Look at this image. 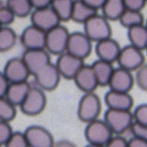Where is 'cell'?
<instances>
[{
  "label": "cell",
  "mask_w": 147,
  "mask_h": 147,
  "mask_svg": "<svg viewBox=\"0 0 147 147\" xmlns=\"http://www.w3.org/2000/svg\"><path fill=\"white\" fill-rule=\"evenodd\" d=\"M83 25L84 32L93 42H98L110 38L112 35L110 21L102 14H98V12L88 19Z\"/></svg>",
  "instance_id": "cell-1"
},
{
  "label": "cell",
  "mask_w": 147,
  "mask_h": 147,
  "mask_svg": "<svg viewBox=\"0 0 147 147\" xmlns=\"http://www.w3.org/2000/svg\"><path fill=\"white\" fill-rule=\"evenodd\" d=\"M104 121L108 124L114 135H122L130 131L134 124L133 113L131 110H114L108 109L104 115Z\"/></svg>",
  "instance_id": "cell-2"
},
{
  "label": "cell",
  "mask_w": 147,
  "mask_h": 147,
  "mask_svg": "<svg viewBox=\"0 0 147 147\" xmlns=\"http://www.w3.org/2000/svg\"><path fill=\"white\" fill-rule=\"evenodd\" d=\"M102 110V104L98 95L92 93H85L80 99L78 105V117L84 123H90L99 119V115Z\"/></svg>",
  "instance_id": "cell-3"
},
{
  "label": "cell",
  "mask_w": 147,
  "mask_h": 147,
  "mask_svg": "<svg viewBox=\"0 0 147 147\" xmlns=\"http://www.w3.org/2000/svg\"><path fill=\"white\" fill-rule=\"evenodd\" d=\"M47 106L45 92L36 86H31L24 101L19 106L21 112L26 116H37L41 114Z\"/></svg>",
  "instance_id": "cell-4"
},
{
  "label": "cell",
  "mask_w": 147,
  "mask_h": 147,
  "mask_svg": "<svg viewBox=\"0 0 147 147\" xmlns=\"http://www.w3.org/2000/svg\"><path fill=\"white\" fill-rule=\"evenodd\" d=\"M69 32L67 28L63 25L59 24L55 28L51 29L47 32L45 38V49L51 55H61L67 51V41H69Z\"/></svg>",
  "instance_id": "cell-5"
},
{
  "label": "cell",
  "mask_w": 147,
  "mask_h": 147,
  "mask_svg": "<svg viewBox=\"0 0 147 147\" xmlns=\"http://www.w3.org/2000/svg\"><path fill=\"white\" fill-rule=\"evenodd\" d=\"M114 136L112 130L104 120L96 119L90 123H87L85 128V137L88 143L105 146Z\"/></svg>",
  "instance_id": "cell-6"
},
{
  "label": "cell",
  "mask_w": 147,
  "mask_h": 147,
  "mask_svg": "<svg viewBox=\"0 0 147 147\" xmlns=\"http://www.w3.org/2000/svg\"><path fill=\"white\" fill-rule=\"evenodd\" d=\"M143 51H144L132 45L122 47L117 59L119 67L130 71H136L141 65L145 63V55Z\"/></svg>",
  "instance_id": "cell-7"
},
{
  "label": "cell",
  "mask_w": 147,
  "mask_h": 147,
  "mask_svg": "<svg viewBox=\"0 0 147 147\" xmlns=\"http://www.w3.org/2000/svg\"><path fill=\"white\" fill-rule=\"evenodd\" d=\"M35 86L45 92H51L57 88L61 82V74L55 63H49L41 69H39L34 76Z\"/></svg>",
  "instance_id": "cell-8"
},
{
  "label": "cell",
  "mask_w": 147,
  "mask_h": 147,
  "mask_svg": "<svg viewBox=\"0 0 147 147\" xmlns=\"http://www.w3.org/2000/svg\"><path fill=\"white\" fill-rule=\"evenodd\" d=\"M93 49V41L84 31H75L69 33L67 53L85 59L91 55Z\"/></svg>",
  "instance_id": "cell-9"
},
{
  "label": "cell",
  "mask_w": 147,
  "mask_h": 147,
  "mask_svg": "<svg viewBox=\"0 0 147 147\" xmlns=\"http://www.w3.org/2000/svg\"><path fill=\"white\" fill-rule=\"evenodd\" d=\"M30 21L31 24L38 27L45 32L55 28L61 22L55 10L51 8V6L33 9L30 14Z\"/></svg>",
  "instance_id": "cell-10"
},
{
  "label": "cell",
  "mask_w": 147,
  "mask_h": 147,
  "mask_svg": "<svg viewBox=\"0 0 147 147\" xmlns=\"http://www.w3.org/2000/svg\"><path fill=\"white\" fill-rule=\"evenodd\" d=\"M29 147H53L55 139L49 129L39 125H31L24 131Z\"/></svg>",
  "instance_id": "cell-11"
},
{
  "label": "cell",
  "mask_w": 147,
  "mask_h": 147,
  "mask_svg": "<svg viewBox=\"0 0 147 147\" xmlns=\"http://www.w3.org/2000/svg\"><path fill=\"white\" fill-rule=\"evenodd\" d=\"M21 59L26 65L30 75L34 76L35 74L43 67L51 63V53L45 49H24Z\"/></svg>",
  "instance_id": "cell-12"
},
{
  "label": "cell",
  "mask_w": 147,
  "mask_h": 147,
  "mask_svg": "<svg viewBox=\"0 0 147 147\" xmlns=\"http://www.w3.org/2000/svg\"><path fill=\"white\" fill-rule=\"evenodd\" d=\"M84 65V59L75 57L67 51L59 55L55 63L61 78L67 80H73Z\"/></svg>",
  "instance_id": "cell-13"
},
{
  "label": "cell",
  "mask_w": 147,
  "mask_h": 147,
  "mask_svg": "<svg viewBox=\"0 0 147 147\" xmlns=\"http://www.w3.org/2000/svg\"><path fill=\"white\" fill-rule=\"evenodd\" d=\"M2 71L9 83L26 82L29 76H31L21 57H13L7 61Z\"/></svg>",
  "instance_id": "cell-14"
},
{
  "label": "cell",
  "mask_w": 147,
  "mask_h": 147,
  "mask_svg": "<svg viewBox=\"0 0 147 147\" xmlns=\"http://www.w3.org/2000/svg\"><path fill=\"white\" fill-rule=\"evenodd\" d=\"M45 38L47 32L31 24L21 32L20 42L25 49H45Z\"/></svg>",
  "instance_id": "cell-15"
},
{
  "label": "cell",
  "mask_w": 147,
  "mask_h": 147,
  "mask_svg": "<svg viewBox=\"0 0 147 147\" xmlns=\"http://www.w3.org/2000/svg\"><path fill=\"white\" fill-rule=\"evenodd\" d=\"M135 78L132 75V71L118 67H115L108 87L112 91L129 93L133 88Z\"/></svg>",
  "instance_id": "cell-16"
},
{
  "label": "cell",
  "mask_w": 147,
  "mask_h": 147,
  "mask_svg": "<svg viewBox=\"0 0 147 147\" xmlns=\"http://www.w3.org/2000/svg\"><path fill=\"white\" fill-rule=\"evenodd\" d=\"M121 49L122 47H120L118 41L113 39L112 37H110V38L96 42L95 51H96L98 59H102V61L114 63H117Z\"/></svg>",
  "instance_id": "cell-17"
},
{
  "label": "cell",
  "mask_w": 147,
  "mask_h": 147,
  "mask_svg": "<svg viewBox=\"0 0 147 147\" xmlns=\"http://www.w3.org/2000/svg\"><path fill=\"white\" fill-rule=\"evenodd\" d=\"M73 81L79 88V90L84 93L95 92V90L99 87L92 65H83L80 71L77 73L75 78L73 79Z\"/></svg>",
  "instance_id": "cell-18"
},
{
  "label": "cell",
  "mask_w": 147,
  "mask_h": 147,
  "mask_svg": "<svg viewBox=\"0 0 147 147\" xmlns=\"http://www.w3.org/2000/svg\"><path fill=\"white\" fill-rule=\"evenodd\" d=\"M104 101L108 109L114 110H131L134 105V100L129 93L112 90H109L106 93Z\"/></svg>",
  "instance_id": "cell-19"
},
{
  "label": "cell",
  "mask_w": 147,
  "mask_h": 147,
  "mask_svg": "<svg viewBox=\"0 0 147 147\" xmlns=\"http://www.w3.org/2000/svg\"><path fill=\"white\" fill-rule=\"evenodd\" d=\"M30 88L31 85L27 81L20 83H10L7 89L5 98L10 103H12L15 107H19L21 103L24 101Z\"/></svg>",
  "instance_id": "cell-20"
},
{
  "label": "cell",
  "mask_w": 147,
  "mask_h": 147,
  "mask_svg": "<svg viewBox=\"0 0 147 147\" xmlns=\"http://www.w3.org/2000/svg\"><path fill=\"white\" fill-rule=\"evenodd\" d=\"M91 65H92L95 76H96L97 81H98L99 87L108 86L109 82L111 80V77H112V74L115 69L113 63L102 61V59H97Z\"/></svg>",
  "instance_id": "cell-21"
},
{
  "label": "cell",
  "mask_w": 147,
  "mask_h": 147,
  "mask_svg": "<svg viewBox=\"0 0 147 147\" xmlns=\"http://www.w3.org/2000/svg\"><path fill=\"white\" fill-rule=\"evenodd\" d=\"M98 11L95 10L91 6H89L83 0H75L74 1L73 11H71V20L75 21L77 23L84 24L88 19H90Z\"/></svg>",
  "instance_id": "cell-22"
},
{
  "label": "cell",
  "mask_w": 147,
  "mask_h": 147,
  "mask_svg": "<svg viewBox=\"0 0 147 147\" xmlns=\"http://www.w3.org/2000/svg\"><path fill=\"white\" fill-rule=\"evenodd\" d=\"M101 10L102 15L109 21H119L120 17L126 10V7L124 0H106Z\"/></svg>",
  "instance_id": "cell-23"
},
{
  "label": "cell",
  "mask_w": 147,
  "mask_h": 147,
  "mask_svg": "<svg viewBox=\"0 0 147 147\" xmlns=\"http://www.w3.org/2000/svg\"><path fill=\"white\" fill-rule=\"evenodd\" d=\"M127 36L130 45L145 51L147 47V27L144 24L136 25L127 29Z\"/></svg>",
  "instance_id": "cell-24"
},
{
  "label": "cell",
  "mask_w": 147,
  "mask_h": 147,
  "mask_svg": "<svg viewBox=\"0 0 147 147\" xmlns=\"http://www.w3.org/2000/svg\"><path fill=\"white\" fill-rule=\"evenodd\" d=\"M6 4L13 13L15 18H24L33 11V7L29 0H6Z\"/></svg>",
  "instance_id": "cell-25"
},
{
  "label": "cell",
  "mask_w": 147,
  "mask_h": 147,
  "mask_svg": "<svg viewBox=\"0 0 147 147\" xmlns=\"http://www.w3.org/2000/svg\"><path fill=\"white\" fill-rule=\"evenodd\" d=\"M17 42V34L10 26H0V53L12 49Z\"/></svg>",
  "instance_id": "cell-26"
},
{
  "label": "cell",
  "mask_w": 147,
  "mask_h": 147,
  "mask_svg": "<svg viewBox=\"0 0 147 147\" xmlns=\"http://www.w3.org/2000/svg\"><path fill=\"white\" fill-rule=\"evenodd\" d=\"M74 1L75 0H53L51 1V8L55 10L61 22H67L71 20Z\"/></svg>",
  "instance_id": "cell-27"
},
{
  "label": "cell",
  "mask_w": 147,
  "mask_h": 147,
  "mask_svg": "<svg viewBox=\"0 0 147 147\" xmlns=\"http://www.w3.org/2000/svg\"><path fill=\"white\" fill-rule=\"evenodd\" d=\"M119 21H120L121 25L127 29L145 23L142 12L138 10H131V9H126L122 14V16L120 17Z\"/></svg>",
  "instance_id": "cell-28"
},
{
  "label": "cell",
  "mask_w": 147,
  "mask_h": 147,
  "mask_svg": "<svg viewBox=\"0 0 147 147\" xmlns=\"http://www.w3.org/2000/svg\"><path fill=\"white\" fill-rule=\"evenodd\" d=\"M16 116V107L5 97H0V121L10 123Z\"/></svg>",
  "instance_id": "cell-29"
},
{
  "label": "cell",
  "mask_w": 147,
  "mask_h": 147,
  "mask_svg": "<svg viewBox=\"0 0 147 147\" xmlns=\"http://www.w3.org/2000/svg\"><path fill=\"white\" fill-rule=\"evenodd\" d=\"M14 15L7 6L6 2L0 1V26H8L14 21Z\"/></svg>",
  "instance_id": "cell-30"
},
{
  "label": "cell",
  "mask_w": 147,
  "mask_h": 147,
  "mask_svg": "<svg viewBox=\"0 0 147 147\" xmlns=\"http://www.w3.org/2000/svg\"><path fill=\"white\" fill-rule=\"evenodd\" d=\"M4 147H29L24 132H13Z\"/></svg>",
  "instance_id": "cell-31"
},
{
  "label": "cell",
  "mask_w": 147,
  "mask_h": 147,
  "mask_svg": "<svg viewBox=\"0 0 147 147\" xmlns=\"http://www.w3.org/2000/svg\"><path fill=\"white\" fill-rule=\"evenodd\" d=\"M135 83L144 92H147V63L141 65L135 74Z\"/></svg>",
  "instance_id": "cell-32"
},
{
  "label": "cell",
  "mask_w": 147,
  "mask_h": 147,
  "mask_svg": "<svg viewBox=\"0 0 147 147\" xmlns=\"http://www.w3.org/2000/svg\"><path fill=\"white\" fill-rule=\"evenodd\" d=\"M133 113L134 123L147 126V104H140L135 108Z\"/></svg>",
  "instance_id": "cell-33"
},
{
  "label": "cell",
  "mask_w": 147,
  "mask_h": 147,
  "mask_svg": "<svg viewBox=\"0 0 147 147\" xmlns=\"http://www.w3.org/2000/svg\"><path fill=\"white\" fill-rule=\"evenodd\" d=\"M12 127L10 123L5 121H0V147L4 146L12 135Z\"/></svg>",
  "instance_id": "cell-34"
},
{
  "label": "cell",
  "mask_w": 147,
  "mask_h": 147,
  "mask_svg": "<svg viewBox=\"0 0 147 147\" xmlns=\"http://www.w3.org/2000/svg\"><path fill=\"white\" fill-rule=\"evenodd\" d=\"M130 131L132 133V136L138 137V138L143 139L147 142V126L134 123L131 127Z\"/></svg>",
  "instance_id": "cell-35"
},
{
  "label": "cell",
  "mask_w": 147,
  "mask_h": 147,
  "mask_svg": "<svg viewBox=\"0 0 147 147\" xmlns=\"http://www.w3.org/2000/svg\"><path fill=\"white\" fill-rule=\"evenodd\" d=\"M105 147H128V140L121 135H114Z\"/></svg>",
  "instance_id": "cell-36"
},
{
  "label": "cell",
  "mask_w": 147,
  "mask_h": 147,
  "mask_svg": "<svg viewBox=\"0 0 147 147\" xmlns=\"http://www.w3.org/2000/svg\"><path fill=\"white\" fill-rule=\"evenodd\" d=\"M124 3L126 9L142 11V9L146 6L147 0H124Z\"/></svg>",
  "instance_id": "cell-37"
},
{
  "label": "cell",
  "mask_w": 147,
  "mask_h": 147,
  "mask_svg": "<svg viewBox=\"0 0 147 147\" xmlns=\"http://www.w3.org/2000/svg\"><path fill=\"white\" fill-rule=\"evenodd\" d=\"M9 81L5 77L3 71H0V97H5L7 92V89L9 87Z\"/></svg>",
  "instance_id": "cell-38"
},
{
  "label": "cell",
  "mask_w": 147,
  "mask_h": 147,
  "mask_svg": "<svg viewBox=\"0 0 147 147\" xmlns=\"http://www.w3.org/2000/svg\"><path fill=\"white\" fill-rule=\"evenodd\" d=\"M128 147H147V142L143 139L133 136L128 140Z\"/></svg>",
  "instance_id": "cell-39"
},
{
  "label": "cell",
  "mask_w": 147,
  "mask_h": 147,
  "mask_svg": "<svg viewBox=\"0 0 147 147\" xmlns=\"http://www.w3.org/2000/svg\"><path fill=\"white\" fill-rule=\"evenodd\" d=\"M29 1H30L31 5H32L33 9H38L51 6L53 0H29Z\"/></svg>",
  "instance_id": "cell-40"
},
{
  "label": "cell",
  "mask_w": 147,
  "mask_h": 147,
  "mask_svg": "<svg viewBox=\"0 0 147 147\" xmlns=\"http://www.w3.org/2000/svg\"><path fill=\"white\" fill-rule=\"evenodd\" d=\"M83 1L97 11H98L99 9L102 8L103 5H104V3L106 2V0H83Z\"/></svg>",
  "instance_id": "cell-41"
},
{
  "label": "cell",
  "mask_w": 147,
  "mask_h": 147,
  "mask_svg": "<svg viewBox=\"0 0 147 147\" xmlns=\"http://www.w3.org/2000/svg\"><path fill=\"white\" fill-rule=\"evenodd\" d=\"M53 147H78L74 142L67 139H61V140L55 141Z\"/></svg>",
  "instance_id": "cell-42"
},
{
  "label": "cell",
  "mask_w": 147,
  "mask_h": 147,
  "mask_svg": "<svg viewBox=\"0 0 147 147\" xmlns=\"http://www.w3.org/2000/svg\"><path fill=\"white\" fill-rule=\"evenodd\" d=\"M86 147H105V146H101V145H96V144H90V143H89Z\"/></svg>",
  "instance_id": "cell-43"
},
{
  "label": "cell",
  "mask_w": 147,
  "mask_h": 147,
  "mask_svg": "<svg viewBox=\"0 0 147 147\" xmlns=\"http://www.w3.org/2000/svg\"><path fill=\"white\" fill-rule=\"evenodd\" d=\"M145 25H146V27H147V20H146V22H145Z\"/></svg>",
  "instance_id": "cell-44"
},
{
  "label": "cell",
  "mask_w": 147,
  "mask_h": 147,
  "mask_svg": "<svg viewBox=\"0 0 147 147\" xmlns=\"http://www.w3.org/2000/svg\"><path fill=\"white\" fill-rule=\"evenodd\" d=\"M145 51H146V53H147V47H146V49H145Z\"/></svg>",
  "instance_id": "cell-45"
}]
</instances>
